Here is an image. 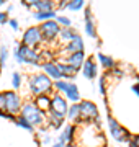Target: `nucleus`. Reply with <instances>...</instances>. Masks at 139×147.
<instances>
[{"mask_svg":"<svg viewBox=\"0 0 139 147\" xmlns=\"http://www.w3.org/2000/svg\"><path fill=\"white\" fill-rule=\"evenodd\" d=\"M82 7H84V0H70L69 3L70 10H80Z\"/></svg>","mask_w":139,"mask_h":147,"instance_id":"30","label":"nucleus"},{"mask_svg":"<svg viewBox=\"0 0 139 147\" xmlns=\"http://www.w3.org/2000/svg\"><path fill=\"white\" fill-rule=\"evenodd\" d=\"M15 123H16V124H18L20 127H23V129H26V131H30V132L34 131V126H33V124L30 123V121L25 119V118H23L22 115H20V116H16V118H15Z\"/></svg>","mask_w":139,"mask_h":147,"instance_id":"24","label":"nucleus"},{"mask_svg":"<svg viewBox=\"0 0 139 147\" xmlns=\"http://www.w3.org/2000/svg\"><path fill=\"white\" fill-rule=\"evenodd\" d=\"M85 61L87 59H85L84 51H79V53H74V54H69V56H67V64H70V65L75 67V69H80Z\"/></svg>","mask_w":139,"mask_h":147,"instance_id":"16","label":"nucleus"},{"mask_svg":"<svg viewBox=\"0 0 139 147\" xmlns=\"http://www.w3.org/2000/svg\"><path fill=\"white\" fill-rule=\"evenodd\" d=\"M5 3V0H0V5H3Z\"/></svg>","mask_w":139,"mask_h":147,"instance_id":"41","label":"nucleus"},{"mask_svg":"<svg viewBox=\"0 0 139 147\" xmlns=\"http://www.w3.org/2000/svg\"><path fill=\"white\" fill-rule=\"evenodd\" d=\"M67 118L70 121H80V105L79 103H72L69 106V111H67Z\"/></svg>","mask_w":139,"mask_h":147,"instance_id":"19","label":"nucleus"},{"mask_svg":"<svg viewBox=\"0 0 139 147\" xmlns=\"http://www.w3.org/2000/svg\"><path fill=\"white\" fill-rule=\"evenodd\" d=\"M67 85H69V80H56L54 82V88H57V92H65L67 88Z\"/></svg>","mask_w":139,"mask_h":147,"instance_id":"27","label":"nucleus"},{"mask_svg":"<svg viewBox=\"0 0 139 147\" xmlns=\"http://www.w3.org/2000/svg\"><path fill=\"white\" fill-rule=\"evenodd\" d=\"M39 2H41V0H23V3L26 7H36Z\"/></svg>","mask_w":139,"mask_h":147,"instance_id":"34","label":"nucleus"},{"mask_svg":"<svg viewBox=\"0 0 139 147\" xmlns=\"http://www.w3.org/2000/svg\"><path fill=\"white\" fill-rule=\"evenodd\" d=\"M5 2H7V0H5Z\"/></svg>","mask_w":139,"mask_h":147,"instance_id":"42","label":"nucleus"},{"mask_svg":"<svg viewBox=\"0 0 139 147\" xmlns=\"http://www.w3.org/2000/svg\"><path fill=\"white\" fill-rule=\"evenodd\" d=\"M33 18H36L38 21H48V20H54L57 18V13L56 11H34L33 13Z\"/></svg>","mask_w":139,"mask_h":147,"instance_id":"20","label":"nucleus"},{"mask_svg":"<svg viewBox=\"0 0 139 147\" xmlns=\"http://www.w3.org/2000/svg\"><path fill=\"white\" fill-rule=\"evenodd\" d=\"M65 147H79V146H77V144H74V142H72V144H67V146H65Z\"/></svg>","mask_w":139,"mask_h":147,"instance_id":"40","label":"nucleus"},{"mask_svg":"<svg viewBox=\"0 0 139 147\" xmlns=\"http://www.w3.org/2000/svg\"><path fill=\"white\" fill-rule=\"evenodd\" d=\"M41 67H43L44 74L48 75L49 79H53L54 82H56V80H62L64 79L62 72H61L59 67H57V62H41Z\"/></svg>","mask_w":139,"mask_h":147,"instance_id":"10","label":"nucleus"},{"mask_svg":"<svg viewBox=\"0 0 139 147\" xmlns=\"http://www.w3.org/2000/svg\"><path fill=\"white\" fill-rule=\"evenodd\" d=\"M98 92H100V95H105V92H107V90H105V82H103V79H100V82H98Z\"/></svg>","mask_w":139,"mask_h":147,"instance_id":"35","label":"nucleus"},{"mask_svg":"<svg viewBox=\"0 0 139 147\" xmlns=\"http://www.w3.org/2000/svg\"><path fill=\"white\" fill-rule=\"evenodd\" d=\"M75 131H77V127L74 126V124H67V126L61 131V134H59L57 137V142H61V144H72L74 142V137H75Z\"/></svg>","mask_w":139,"mask_h":147,"instance_id":"11","label":"nucleus"},{"mask_svg":"<svg viewBox=\"0 0 139 147\" xmlns=\"http://www.w3.org/2000/svg\"><path fill=\"white\" fill-rule=\"evenodd\" d=\"M51 142H53V137H51V136H44V139H43V144H44V146H53Z\"/></svg>","mask_w":139,"mask_h":147,"instance_id":"36","label":"nucleus"},{"mask_svg":"<svg viewBox=\"0 0 139 147\" xmlns=\"http://www.w3.org/2000/svg\"><path fill=\"white\" fill-rule=\"evenodd\" d=\"M34 105L43 111V113H48L51 110V98H49L48 95H39V96L34 98Z\"/></svg>","mask_w":139,"mask_h":147,"instance_id":"18","label":"nucleus"},{"mask_svg":"<svg viewBox=\"0 0 139 147\" xmlns=\"http://www.w3.org/2000/svg\"><path fill=\"white\" fill-rule=\"evenodd\" d=\"M82 74H84V77L88 80H93L96 77V74H98V67H96V64L93 59H87L84 65H82Z\"/></svg>","mask_w":139,"mask_h":147,"instance_id":"12","label":"nucleus"},{"mask_svg":"<svg viewBox=\"0 0 139 147\" xmlns=\"http://www.w3.org/2000/svg\"><path fill=\"white\" fill-rule=\"evenodd\" d=\"M20 87H22V74L13 72V75H11V88L18 90Z\"/></svg>","mask_w":139,"mask_h":147,"instance_id":"26","label":"nucleus"},{"mask_svg":"<svg viewBox=\"0 0 139 147\" xmlns=\"http://www.w3.org/2000/svg\"><path fill=\"white\" fill-rule=\"evenodd\" d=\"M75 34H77V33L72 30V26H70V28H62V30H61V33H59L61 41H65V42H70L72 39H74Z\"/></svg>","mask_w":139,"mask_h":147,"instance_id":"23","label":"nucleus"},{"mask_svg":"<svg viewBox=\"0 0 139 147\" xmlns=\"http://www.w3.org/2000/svg\"><path fill=\"white\" fill-rule=\"evenodd\" d=\"M80 105V119L85 123H92V121H98V108L95 103H92L88 100H84L79 103Z\"/></svg>","mask_w":139,"mask_h":147,"instance_id":"6","label":"nucleus"},{"mask_svg":"<svg viewBox=\"0 0 139 147\" xmlns=\"http://www.w3.org/2000/svg\"><path fill=\"white\" fill-rule=\"evenodd\" d=\"M64 119L65 116L61 115V113H56V111L49 110L48 111V123L49 126L54 127V129H59V127H62V124H64Z\"/></svg>","mask_w":139,"mask_h":147,"instance_id":"13","label":"nucleus"},{"mask_svg":"<svg viewBox=\"0 0 139 147\" xmlns=\"http://www.w3.org/2000/svg\"><path fill=\"white\" fill-rule=\"evenodd\" d=\"M8 21V13L7 11H0V25H5Z\"/></svg>","mask_w":139,"mask_h":147,"instance_id":"33","label":"nucleus"},{"mask_svg":"<svg viewBox=\"0 0 139 147\" xmlns=\"http://www.w3.org/2000/svg\"><path fill=\"white\" fill-rule=\"evenodd\" d=\"M65 96H67V100L74 101V103H79L80 101V93H79V88H77V85L74 82H69L67 85V88H65Z\"/></svg>","mask_w":139,"mask_h":147,"instance_id":"17","label":"nucleus"},{"mask_svg":"<svg viewBox=\"0 0 139 147\" xmlns=\"http://www.w3.org/2000/svg\"><path fill=\"white\" fill-rule=\"evenodd\" d=\"M85 33L90 38H95L96 36L95 26H93V21H92V16H90V11H88V10L85 11Z\"/></svg>","mask_w":139,"mask_h":147,"instance_id":"21","label":"nucleus"},{"mask_svg":"<svg viewBox=\"0 0 139 147\" xmlns=\"http://www.w3.org/2000/svg\"><path fill=\"white\" fill-rule=\"evenodd\" d=\"M56 21H57L59 25L62 28H70L72 25H70V20L67 18V16H62V15H57V18H56Z\"/></svg>","mask_w":139,"mask_h":147,"instance_id":"28","label":"nucleus"},{"mask_svg":"<svg viewBox=\"0 0 139 147\" xmlns=\"http://www.w3.org/2000/svg\"><path fill=\"white\" fill-rule=\"evenodd\" d=\"M5 96H7V108H5V113L8 115H16V113H22V108H23V103H22V98L20 95L13 92V90H7L5 92Z\"/></svg>","mask_w":139,"mask_h":147,"instance_id":"5","label":"nucleus"},{"mask_svg":"<svg viewBox=\"0 0 139 147\" xmlns=\"http://www.w3.org/2000/svg\"><path fill=\"white\" fill-rule=\"evenodd\" d=\"M64 51H65V53H69V54H74V53H79V51H84V39H82V36L75 34L74 39L65 44V49H64Z\"/></svg>","mask_w":139,"mask_h":147,"instance_id":"14","label":"nucleus"},{"mask_svg":"<svg viewBox=\"0 0 139 147\" xmlns=\"http://www.w3.org/2000/svg\"><path fill=\"white\" fill-rule=\"evenodd\" d=\"M51 110L56 111V113H61V115L67 116V111H69V103L65 98H62L59 93L53 95L51 98Z\"/></svg>","mask_w":139,"mask_h":147,"instance_id":"9","label":"nucleus"},{"mask_svg":"<svg viewBox=\"0 0 139 147\" xmlns=\"http://www.w3.org/2000/svg\"><path fill=\"white\" fill-rule=\"evenodd\" d=\"M7 108V96H5V92L0 93V111H5Z\"/></svg>","mask_w":139,"mask_h":147,"instance_id":"31","label":"nucleus"},{"mask_svg":"<svg viewBox=\"0 0 139 147\" xmlns=\"http://www.w3.org/2000/svg\"><path fill=\"white\" fill-rule=\"evenodd\" d=\"M43 41V34H41V30L39 26H30L26 31L23 33V38H22V44L28 47H38Z\"/></svg>","mask_w":139,"mask_h":147,"instance_id":"4","label":"nucleus"},{"mask_svg":"<svg viewBox=\"0 0 139 147\" xmlns=\"http://www.w3.org/2000/svg\"><path fill=\"white\" fill-rule=\"evenodd\" d=\"M20 115H22L26 121H30L33 126H43V123H44V113L34 105V101L25 103Z\"/></svg>","mask_w":139,"mask_h":147,"instance_id":"3","label":"nucleus"},{"mask_svg":"<svg viewBox=\"0 0 139 147\" xmlns=\"http://www.w3.org/2000/svg\"><path fill=\"white\" fill-rule=\"evenodd\" d=\"M39 30H41L44 41H53L54 38L59 36V33H61V25L56 20H48L39 25Z\"/></svg>","mask_w":139,"mask_h":147,"instance_id":"7","label":"nucleus"},{"mask_svg":"<svg viewBox=\"0 0 139 147\" xmlns=\"http://www.w3.org/2000/svg\"><path fill=\"white\" fill-rule=\"evenodd\" d=\"M7 59H8V49L5 46H2L0 47V65H5Z\"/></svg>","mask_w":139,"mask_h":147,"instance_id":"29","label":"nucleus"},{"mask_svg":"<svg viewBox=\"0 0 139 147\" xmlns=\"http://www.w3.org/2000/svg\"><path fill=\"white\" fill-rule=\"evenodd\" d=\"M96 59L100 61V64H102L105 69H111L115 67V59L110 57V56H107V54H102V53H98L96 54Z\"/></svg>","mask_w":139,"mask_h":147,"instance_id":"22","label":"nucleus"},{"mask_svg":"<svg viewBox=\"0 0 139 147\" xmlns=\"http://www.w3.org/2000/svg\"><path fill=\"white\" fill-rule=\"evenodd\" d=\"M28 87L34 96H39V95H48L54 87V82L46 74H33L28 79Z\"/></svg>","mask_w":139,"mask_h":147,"instance_id":"1","label":"nucleus"},{"mask_svg":"<svg viewBox=\"0 0 139 147\" xmlns=\"http://www.w3.org/2000/svg\"><path fill=\"white\" fill-rule=\"evenodd\" d=\"M133 93L136 95V96H139V84H136V85H133Z\"/></svg>","mask_w":139,"mask_h":147,"instance_id":"38","label":"nucleus"},{"mask_svg":"<svg viewBox=\"0 0 139 147\" xmlns=\"http://www.w3.org/2000/svg\"><path fill=\"white\" fill-rule=\"evenodd\" d=\"M57 67H59V70L62 72V75H64V80H72V79H75V75H77V72H79V69H75V67H72L70 64H67V62H57Z\"/></svg>","mask_w":139,"mask_h":147,"instance_id":"15","label":"nucleus"},{"mask_svg":"<svg viewBox=\"0 0 139 147\" xmlns=\"http://www.w3.org/2000/svg\"><path fill=\"white\" fill-rule=\"evenodd\" d=\"M128 144H129V147H139V136H133V137H129Z\"/></svg>","mask_w":139,"mask_h":147,"instance_id":"32","label":"nucleus"},{"mask_svg":"<svg viewBox=\"0 0 139 147\" xmlns=\"http://www.w3.org/2000/svg\"><path fill=\"white\" fill-rule=\"evenodd\" d=\"M13 57L18 64H28V65H41V54L36 49L28 47L25 44H18L13 51Z\"/></svg>","mask_w":139,"mask_h":147,"instance_id":"2","label":"nucleus"},{"mask_svg":"<svg viewBox=\"0 0 139 147\" xmlns=\"http://www.w3.org/2000/svg\"><path fill=\"white\" fill-rule=\"evenodd\" d=\"M53 0H41L39 3L36 5V10L38 11H53Z\"/></svg>","mask_w":139,"mask_h":147,"instance_id":"25","label":"nucleus"},{"mask_svg":"<svg viewBox=\"0 0 139 147\" xmlns=\"http://www.w3.org/2000/svg\"><path fill=\"white\" fill-rule=\"evenodd\" d=\"M108 126H110V132H111V136L115 137V141H118V142L129 141V132L119 126V124H118V121L115 119L113 116L108 118Z\"/></svg>","mask_w":139,"mask_h":147,"instance_id":"8","label":"nucleus"},{"mask_svg":"<svg viewBox=\"0 0 139 147\" xmlns=\"http://www.w3.org/2000/svg\"><path fill=\"white\" fill-rule=\"evenodd\" d=\"M10 26L13 28L15 31H16V30H18V28H20V26H18V21H16L15 18H11V20H10Z\"/></svg>","mask_w":139,"mask_h":147,"instance_id":"37","label":"nucleus"},{"mask_svg":"<svg viewBox=\"0 0 139 147\" xmlns=\"http://www.w3.org/2000/svg\"><path fill=\"white\" fill-rule=\"evenodd\" d=\"M51 147H65V146H64V144H61V142H54Z\"/></svg>","mask_w":139,"mask_h":147,"instance_id":"39","label":"nucleus"}]
</instances>
